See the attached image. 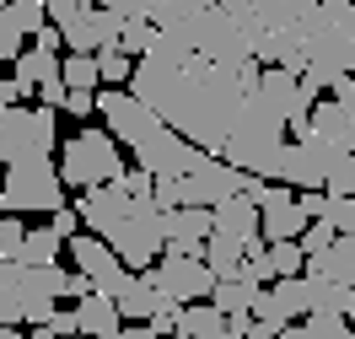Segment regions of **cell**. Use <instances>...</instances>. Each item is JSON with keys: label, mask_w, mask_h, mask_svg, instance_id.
Listing matches in <instances>:
<instances>
[{"label": "cell", "mask_w": 355, "mask_h": 339, "mask_svg": "<svg viewBox=\"0 0 355 339\" xmlns=\"http://www.w3.org/2000/svg\"><path fill=\"white\" fill-rule=\"evenodd\" d=\"M60 296H70V275L60 264H22V313L33 329L60 313Z\"/></svg>", "instance_id": "52a82bcc"}, {"label": "cell", "mask_w": 355, "mask_h": 339, "mask_svg": "<svg viewBox=\"0 0 355 339\" xmlns=\"http://www.w3.org/2000/svg\"><path fill=\"white\" fill-rule=\"evenodd\" d=\"M130 173L124 167V157H119V135L113 130H81V135L65 140V151H60V178H65V189H103V183H119Z\"/></svg>", "instance_id": "3957f363"}, {"label": "cell", "mask_w": 355, "mask_h": 339, "mask_svg": "<svg viewBox=\"0 0 355 339\" xmlns=\"http://www.w3.org/2000/svg\"><path fill=\"white\" fill-rule=\"evenodd\" d=\"M226 339H248V334H237V329H232V334H226Z\"/></svg>", "instance_id": "f6af8a7d"}, {"label": "cell", "mask_w": 355, "mask_h": 339, "mask_svg": "<svg viewBox=\"0 0 355 339\" xmlns=\"http://www.w3.org/2000/svg\"><path fill=\"white\" fill-rule=\"evenodd\" d=\"M97 6H108V11H124V17H146L151 22L156 11L167 6V0H97Z\"/></svg>", "instance_id": "d590c367"}, {"label": "cell", "mask_w": 355, "mask_h": 339, "mask_svg": "<svg viewBox=\"0 0 355 339\" xmlns=\"http://www.w3.org/2000/svg\"><path fill=\"white\" fill-rule=\"evenodd\" d=\"M22 38H27V27H22V17H17V6H6L0 11V60H22L27 49H22Z\"/></svg>", "instance_id": "4316f807"}, {"label": "cell", "mask_w": 355, "mask_h": 339, "mask_svg": "<svg viewBox=\"0 0 355 339\" xmlns=\"http://www.w3.org/2000/svg\"><path fill=\"white\" fill-rule=\"evenodd\" d=\"M334 243H339V226H334V221H312V226H307V237H302V248H307V264H312V259H323Z\"/></svg>", "instance_id": "d6a6232c"}, {"label": "cell", "mask_w": 355, "mask_h": 339, "mask_svg": "<svg viewBox=\"0 0 355 339\" xmlns=\"http://www.w3.org/2000/svg\"><path fill=\"white\" fill-rule=\"evenodd\" d=\"M269 248H275L280 280H302V275H307V248H302V243H269Z\"/></svg>", "instance_id": "4dcf8cb0"}, {"label": "cell", "mask_w": 355, "mask_h": 339, "mask_svg": "<svg viewBox=\"0 0 355 339\" xmlns=\"http://www.w3.org/2000/svg\"><path fill=\"white\" fill-rule=\"evenodd\" d=\"M162 307H173V296L162 291V280H156V270H140L124 280V291H119V313L130 318V323H151Z\"/></svg>", "instance_id": "8fae6325"}, {"label": "cell", "mask_w": 355, "mask_h": 339, "mask_svg": "<svg viewBox=\"0 0 355 339\" xmlns=\"http://www.w3.org/2000/svg\"><path fill=\"white\" fill-rule=\"evenodd\" d=\"M92 108H97V92H70V103H65L70 119H92Z\"/></svg>", "instance_id": "f35d334b"}, {"label": "cell", "mask_w": 355, "mask_h": 339, "mask_svg": "<svg viewBox=\"0 0 355 339\" xmlns=\"http://www.w3.org/2000/svg\"><path fill=\"white\" fill-rule=\"evenodd\" d=\"M259 296H264V286H253V280L243 275V280H221L210 302H216L226 318H237V313H253V302H259Z\"/></svg>", "instance_id": "7402d4cb"}, {"label": "cell", "mask_w": 355, "mask_h": 339, "mask_svg": "<svg viewBox=\"0 0 355 339\" xmlns=\"http://www.w3.org/2000/svg\"><path fill=\"white\" fill-rule=\"evenodd\" d=\"M0 339H11V329H6V323H0Z\"/></svg>", "instance_id": "ee69618b"}, {"label": "cell", "mask_w": 355, "mask_h": 339, "mask_svg": "<svg viewBox=\"0 0 355 339\" xmlns=\"http://www.w3.org/2000/svg\"><path fill=\"white\" fill-rule=\"evenodd\" d=\"M97 70H103V81H135V54H124V49H103L97 54Z\"/></svg>", "instance_id": "1f68e13d"}, {"label": "cell", "mask_w": 355, "mask_h": 339, "mask_svg": "<svg viewBox=\"0 0 355 339\" xmlns=\"http://www.w3.org/2000/svg\"><path fill=\"white\" fill-rule=\"evenodd\" d=\"M312 135H323L329 146H339V151H355V108H345L339 97H329V103H318L312 108Z\"/></svg>", "instance_id": "5bb4252c"}, {"label": "cell", "mask_w": 355, "mask_h": 339, "mask_svg": "<svg viewBox=\"0 0 355 339\" xmlns=\"http://www.w3.org/2000/svg\"><path fill=\"white\" fill-rule=\"evenodd\" d=\"M156 280H162V291L173 296V302H210L216 296V270L205 264V259H183V253H167L162 264H156Z\"/></svg>", "instance_id": "ba28073f"}, {"label": "cell", "mask_w": 355, "mask_h": 339, "mask_svg": "<svg viewBox=\"0 0 355 339\" xmlns=\"http://www.w3.org/2000/svg\"><path fill=\"white\" fill-rule=\"evenodd\" d=\"M286 339H355V323L350 318H302L286 329Z\"/></svg>", "instance_id": "cb8c5ba5"}, {"label": "cell", "mask_w": 355, "mask_h": 339, "mask_svg": "<svg viewBox=\"0 0 355 339\" xmlns=\"http://www.w3.org/2000/svg\"><path fill=\"white\" fill-rule=\"evenodd\" d=\"M205 264L216 270V280H243V264H248V243H237V237H226V232H216V237L205 243Z\"/></svg>", "instance_id": "d6986e66"}, {"label": "cell", "mask_w": 355, "mask_h": 339, "mask_svg": "<svg viewBox=\"0 0 355 339\" xmlns=\"http://www.w3.org/2000/svg\"><path fill=\"white\" fill-rule=\"evenodd\" d=\"M54 108H11L0 113V162L6 167H17L27 157H49L54 151Z\"/></svg>", "instance_id": "5b68a950"}, {"label": "cell", "mask_w": 355, "mask_h": 339, "mask_svg": "<svg viewBox=\"0 0 355 339\" xmlns=\"http://www.w3.org/2000/svg\"><path fill=\"white\" fill-rule=\"evenodd\" d=\"M323 221L339 226V237H355V194H329V216Z\"/></svg>", "instance_id": "836d02e7"}, {"label": "cell", "mask_w": 355, "mask_h": 339, "mask_svg": "<svg viewBox=\"0 0 355 339\" xmlns=\"http://www.w3.org/2000/svg\"><path fill=\"white\" fill-rule=\"evenodd\" d=\"M11 339H22V334H17V329H11Z\"/></svg>", "instance_id": "c3c4849f"}, {"label": "cell", "mask_w": 355, "mask_h": 339, "mask_svg": "<svg viewBox=\"0 0 355 339\" xmlns=\"http://www.w3.org/2000/svg\"><path fill=\"white\" fill-rule=\"evenodd\" d=\"M156 33H162V27L156 22H146V17H130V27H124V54H135V60H146V54H151V44H156Z\"/></svg>", "instance_id": "f1b7e54d"}, {"label": "cell", "mask_w": 355, "mask_h": 339, "mask_svg": "<svg viewBox=\"0 0 355 339\" xmlns=\"http://www.w3.org/2000/svg\"><path fill=\"white\" fill-rule=\"evenodd\" d=\"M216 232L237 237V243H259L264 237V210L248 200V194H232V200L216 205Z\"/></svg>", "instance_id": "4fadbf2b"}, {"label": "cell", "mask_w": 355, "mask_h": 339, "mask_svg": "<svg viewBox=\"0 0 355 339\" xmlns=\"http://www.w3.org/2000/svg\"><path fill=\"white\" fill-rule=\"evenodd\" d=\"M87 27H92V38H97V54H103V49H119V44H124L130 17H124V11H108V6H92V11H87Z\"/></svg>", "instance_id": "603a6c76"}, {"label": "cell", "mask_w": 355, "mask_h": 339, "mask_svg": "<svg viewBox=\"0 0 355 339\" xmlns=\"http://www.w3.org/2000/svg\"><path fill=\"white\" fill-rule=\"evenodd\" d=\"M76 313H81V334H87V339H119V334H124V313H119L113 296L92 291L87 302H76Z\"/></svg>", "instance_id": "2e32d148"}, {"label": "cell", "mask_w": 355, "mask_h": 339, "mask_svg": "<svg viewBox=\"0 0 355 339\" xmlns=\"http://www.w3.org/2000/svg\"><path fill=\"white\" fill-rule=\"evenodd\" d=\"M65 248L70 243L54 232V226H33V232H27V248H22V264H54Z\"/></svg>", "instance_id": "d4e9b609"}, {"label": "cell", "mask_w": 355, "mask_h": 339, "mask_svg": "<svg viewBox=\"0 0 355 339\" xmlns=\"http://www.w3.org/2000/svg\"><path fill=\"white\" fill-rule=\"evenodd\" d=\"M27 232L33 226L22 221V216H0V253L11 259V264H22V248H27Z\"/></svg>", "instance_id": "f546056e"}, {"label": "cell", "mask_w": 355, "mask_h": 339, "mask_svg": "<svg viewBox=\"0 0 355 339\" xmlns=\"http://www.w3.org/2000/svg\"><path fill=\"white\" fill-rule=\"evenodd\" d=\"M162 232H167V253H183V259H205V243L216 237V210H200V205L162 210Z\"/></svg>", "instance_id": "9c48e42d"}, {"label": "cell", "mask_w": 355, "mask_h": 339, "mask_svg": "<svg viewBox=\"0 0 355 339\" xmlns=\"http://www.w3.org/2000/svg\"><path fill=\"white\" fill-rule=\"evenodd\" d=\"M76 210H81L87 232H97V237H113V226H119V221H124V216L135 210V200L124 194V189H119V183H103V189H87Z\"/></svg>", "instance_id": "30bf717a"}, {"label": "cell", "mask_w": 355, "mask_h": 339, "mask_svg": "<svg viewBox=\"0 0 355 339\" xmlns=\"http://www.w3.org/2000/svg\"><path fill=\"white\" fill-rule=\"evenodd\" d=\"M350 302H355L350 286H339V280H329V275H318V270L302 275V307H307V318H345Z\"/></svg>", "instance_id": "7c38bea8"}, {"label": "cell", "mask_w": 355, "mask_h": 339, "mask_svg": "<svg viewBox=\"0 0 355 339\" xmlns=\"http://www.w3.org/2000/svg\"><path fill=\"white\" fill-rule=\"evenodd\" d=\"M312 216L302 210V194L291 205H275V210H264V243H296V237H307Z\"/></svg>", "instance_id": "ac0fdd59"}, {"label": "cell", "mask_w": 355, "mask_h": 339, "mask_svg": "<svg viewBox=\"0 0 355 339\" xmlns=\"http://www.w3.org/2000/svg\"><path fill=\"white\" fill-rule=\"evenodd\" d=\"M49 226L70 243V237H81V226H87V221H81V210H76V205H65V210H54V216H49Z\"/></svg>", "instance_id": "8d00e7d4"}, {"label": "cell", "mask_w": 355, "mask_h": 339, "mask_svg": "<svg viewBox=\"0 0 355 339\" xmlns=\"http://www.w3.org/2000/svg\"><path fill=\"white\" fill-rule=\"evenodd\" d=\"M119 339H162V334H156L151 323H130V329H124V334H119Z\"/></svg>", "instance_id": "60d3db41"}, {"label": "cell", "mask_w": 355, "mask_h": 339, "mask_svg": "<svg viewBox=\"0 0 355 339\" xmlns=\"http://www.w3.org/2000/svg\"><path fill=\"white\" fill-rule=\"evenodd\" d=\"M248 339H286V334H280V329H264V323H259V329H253Z\"/></svg>", "instance_id": "b9f144b4"}, {"label": "cell", "mask_w": 355, "mask_h": 339, "mask_svg": "<svg viewBox=\"0 0 355 339\" xmlns=\"http://www.w3.org/2000/svg\"><path fill=\"white\" fill-rule=\"evenodd\" d=\"M329 194H355V157H345L329 173Z\"/></svg>", "instance_id": "74e56055"}, {"label": "cell", "mask_w": 355, "mask_h": 339, "mask_svg": "<svg viewBox=\"0 0 355 339\" xmlns=\"http://www.w3.org/2000/svg\"><path fill=\"white\" fill-rule=\"evenodd\" d=\"M0 323H6V329L27 323V313H22V264H11V259H0Z\"/></svg>", "instance_id": "ffe728a7"}, {"label": "cell", "mask_w": 355, "mask_h": 339, "mask_svg": "<svg viewBox=\"0 0 355 339\" xmlns=\"http://www.w3.org/2000/svg\"><path fill=\"white\" fill-rule=\"evenodd\" d=\"M97 81H103L97 54H65V87H70V92H92Z\"/></svg>", "instance_id": "83f0119b"}, {"label": "cell", "mask_w": 355, "mask_h": 339, "mask_svg": "<svg viewBox=\"0 0 355 339\" xmlns=\"http://www.w3.org/2000/svg\"><path fill=\"white\" fill-rule=\"evenodd\" d=\"M76 339H87V334H76Z\"/></svg>", "instance_id": "681fc988"}, {"label": "cell", "mask_w": 355, "mask_h": 339, "mask_svg": "<svg viewBox=\"0 0 355 339\" xmlns=\"http://www.w3.org/2000/svg\"><path fill=\"white\" fill-rule=\"evenodd\" d=\"M11 76H17V81H27V87L38 92V87H49V81H65V60H60L54 49H38V44H33L22 60L11 65Z\"/></svg>", "instance_id": "e0dca14e"}, {"label": "cell", "mask_w": 355, "mask_h": 339, "mask_svg": "<svg viewBox=\"0 0 355 339\" xmlns=\"http://www.w3.org/2000/svg\"><path fill=\"white\" fill-rule=\"evenodd\" d=\"M264 65H221V60H205L194 54L189 44H178L173 33H156L151 54L135 65V81L130 92L140 103H151L178 135H189L200 151L221 157L226 151V135L243 113L248 92L259 87Z\"/></svg>", "instance_id": "6da1fadb"}, {"label": "cell", "mask_w": 355, "mask_h": 339, "mask_svg": "<svg viewBox=\"0 0 355 339\" xmlns=\"http://www.w3.org/2000/svg\"><path fill=\"white\" fill-rule=\"evenodd\" d=\"M33 339H60V334H54V329L44 323V329H33Z\"/></svg>", "instance_id": "7bdbcfd3"}, {"label": "cell", "mask_w": 355, "mask_h": 339, "mask_svg": "<svg viewBox=\"0 0 355 339\" xmlns=\"http://www.w3.org/2000/svg\"><path fill=\"white\" fill-rule=\"evenodd\" d=\"M70 259H76V270L92 280V291L97 296H113L119 302V291H124V280H130V270H124V259L97 237V232H81V237H70Z\"/></svg>", "instance_id": "8992f818"}, {"label": "cell", "mask_w": 355, "mask_h": 339, "mask_svg": "<svg viewBox=\"0 0 355 339\" xmlns=\"http://www.w3.org/2000/svg\"><path fill=\"white\" fill-rule=\"evenodd\" d=\"M33 210H65V178L60 167H49V157H27L17 167H6L0 183V216H33Z\"/></svg>", "instance_id": "277c9868"}, {"label": "cell", "mask_w": 355, "mask_h": 339, "mask_svg": "<svg viewBox=\"0 0 355 339\" xmlns=\"http://www.w3.org/2000/svg\"><path fill=\"white\" fill-rule=\"evenodd\" d=\"M243 275L253 280V286H275V280H280V270H275V248H269L264 237H259V243H248V264H243Z\"/></svg>", "instance_id": "484cf974"}, {"label": "cell", "mask_w": 355, "mask_h": 339, "mask_svg": "<svg viewBox=\"0 0 355 339\" xmlns=\"http://www.w3.org/2000/svg\"><path fill=\"white\" fill-rule=\"evenodd\" d=\"M232 334V318L216 302H189L178 313V339H226Z\"/></svg>", "instance_id": "9a60e30c"}, {"label": "cell", "mask_w": 355, "mask_h": 339, "mask_svg": "<svg viewBox=\"0 0 355 339\" xmlns=\"http://www.w3.org/2000/svg\"><path fill=\"white\" fill-rule=\"evenodd\" d=\"M0 259H6V253H0Z\"/></svg>", "instance_id": "f907efd6"}, {"label": "cell", "mask_w": 355, "mask_h": 339, "mask_svg": "<svg viewBox=\"0 0 355 339\" xmlns=\"http://www.w3.org/2000/svg\"><path fill=\"white\" fill-rule=\"evenodd\" d=\"M119 189H124L130 200H156V178L146 173V167H135V173H124V178H119Z\"/></svg>", "instance_id": "e575fe53"}, {"label": "cell", "mask_w": 355, "mask_h": 339, "mask_svg": "<svg viewBox=\"0 0 355 339\" xmlns=\"http://www.w3.org/2000/svg\"><path fill=\"white\" fill-rule=\"evenodd\" d=\"M60 44H65V33H60V27L49 22L44 33H38V49H54V54H60Z\"/></svg>", "instance_id": "ab89813d"}, {"label": "cell", "mask_w": 355, "mask_h": 339, "mask_svg": "<svg viewBox=\"0 0 355 339\" xmlns=\"http://www.w3.org/2000/svg\"><path fill=\"white\" fill-rule=\"evenodd\" d=\"M307 270L329 275V280H339V286H350V291H355V237H339L323 259H312Z\"/></svg>", "instance_id": "44dd1931"}, {"label": "cell", "mask_w": 355, "mask_h": 339, "mask_svg": "<svg viewBox=\"0 0 355 339\" xmlns=\"http://www.w3.org/2000/svg\"><path fill=\"white\" fill-rule=\"evenodd\" d=\"M6 6H17V0H0V11H6Z\"/></svg>", "instance_id": "7dc6e473"}, {"label": "cell", "mask_w": 355, "mask_h": 339, "mask_svg": "<svg viewBox=\"0 0 355 339\" xmlns=\"http://www.w3.org/2000/svg\"><path fill=\"white\" fill-rule=\"evenodd\" d=\"M286 119L269 108L259 92H248L243 113H237V124H232V135H226V151L221 157L232 162V167H243V173H253V178H275V167H280V151H286Z\"/></svg>", "instance_id": "7a4b0ae2"}, {"label": "cell", "mask_w": 355, "mask_h": 339, "mask_svg": "<svg viewBox=\"0 0 355 339\" xmlns=\"http://www.w3.org/2000/svg\"><path fill=\"white\" fill-rule=\"evenodd\" d=\"M345 318H350V323H355V302H350V313H345Z\"/></svg>", "instance_id": "bcb514c9"}]
</instances>
